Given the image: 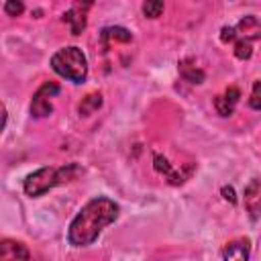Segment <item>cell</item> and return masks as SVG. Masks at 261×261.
<instances>
[{
  "instance_id": "6da1fadb",
  "label": "cell",
  "mask_w": 261,
  "mask_h": 261,
  "mask_svg": "<svg viewBox=\"0 0 261 261\" xmlns=\"http://www.w3.org/2000/svg\"><path fill=\"white\" fill-rule=\"evenodd\" d=\"M118 218V204L110 198H94L90 200L69 222L67 241L73 247H88L92 245L100 232Z\"/></svg>"
},
{
  "instance_id": "7a4b0ae2",
  "label": "cell",
  "mask_w": 261,
  "mask_h": 261,
  "mask_svg": "<svg viewBox=\"0 0 261 261\" xmlns=\"http://www.w3.org/2000/svg\"><path fill=\"white\" fill-rule=\"evenodd\" d=\"M77 173H80V167L75 163H67V165H61V167H41V169L27 175V179L22 184V190H24L27 196L37 198V196H43L45 192L53 190L59 184L75 179Z\"/></svg>"
},
{
  "instance_id": "3957f363",
  "label": "cell",
  "mask_w": 261,
  "mask_h": 261,
  "mask_svg": "<svg viewBox=\"0 0 261 261\" xmlns=\"http://www.w3.org/2000/svg\"><path fill=\"white\" fill-rule=\"evenodd\" d=\"M51 67L57 75L73 82V84H84L88 77V59L84 51L75 45L63 47L51 55Z\"/></svg>"
},
{
  "instance_id": "277c9868",
  "label": "cell",
  "mask_w": 261,
  "mask_h": 261,
  "mask_svg": "<svg viewBox=\"0 0 261 261\" xmlns=\"http://www.w3.org/2000/svg\"><path fill=\"white\" fill-rule=\"evenodd\" d=\"M59 94V86L55 82H47L43 84L35 94H33V100H31V114L35 118H45L53 112V106H51V98Z\"/></svg>"
},
{
  "instance_id": "5b68a950",
  "label": "cell",
  "mask_w": 261,
  "mask_h": 261,
  "mask_svg": "<svg viewBox=\"0 0 261 261\" xmlns=\"http://www.w3.org/2000/svg\"><path fill=\"white\" fill-rule=\"evenodd\" d=\"M243 204L251 220L261 218V177H253L243 192Z\"/></svg>"
},
{
  "instance_id": "8992f818",
  "label": "cell",
  "mask_w": 261,
  "mask_h": 261,
  "mask_svg": "<svg viewBox=\"0 0 261 261\" xmlns=\"http://www.w3.org/2000/svg\"><path fill=\"white\" fill-rule=\"evenodd\" d=\"M0 261H31L29 249L14 239H2L0 243Z\"/></svg>"
},
{
  "instance_id": "52a82bcc",
  "label": "cell",
  "mask_w": 261,
  "mask_h": 261,
  "mask_svg": "<svg viewBox=\"0 0 261 261\" xmlns=\"http://www.w3.org/2000/svg\"><path fill=\"white\" fill-rule=\"evenodd\" d=\"M239 98H241V90L230 86L228 90H224L220 96L214 98V106L218 110L220 116H230L234 112V106L239 104Z\"/></svg>"
},
{
  "instance_id": "ba28073f",
  "label": "cell",
  "mask_w": 261,
  "mask_h": 261,
  "mask_svg": "<svg viewBox=\"0 0 261 261\" xmlns=\"http://www.w3.org/2000/svg\"><path fill=\"white\" fill-rule=\"evenodd\" d=\"M251 245L247 239H234L222 249V261H249Z\"/></svg>"
},
{
  "instance_id": "9c48e42d",
  "label": "cell",
  "mask_w": 261,
  "mask_h": 261,
  "mask_svg": "<svg viewBox=\"0 0 261 261\" xmlns=\"http://www.w3.org/2000/svg\"><path fill=\"white\" fill-rule=\"evenodd\" d=\"M63 22L69 27L71 35H82V31L86 29V14L80 6H73L63 14Z\"/></svg>"
},
{
  "instance_id": "30bf717a",
  "label": "cell",
  "mask_w": 261,
  "mask_h": 261,
  "mask_svg": "<svg viewBox=\"0 0 261 261\" xmlns=\"http://www.w3.org/2000/svg\"><path fill=\"white\" fill-rule=\"evenodd\" d=\"M179 73H181V77H184L186 82H190V84H202L204 77H206V73H204L200 67H196L192 59H181V61H179Z\"/></svg>"
},
{
  "instance_id": "8fae6325",
  "label": "cell",
  "mask_w": 261,
  "mask_h": 261,
  "mask_svg": "<svg viewBox=\"0 0 261 261\" xmlns=\"http://www.w3.org/2000/svg\"><path fill=\"white\" fill-rule=\"evenodd\" d=\"M122 41V43H128L130 39H133V35L126 31V29H122V27H108V29H104L102 31V41Z\"/></svg>"
},
{
  "instance_id": "7c38bea8",
  "label": "cell",
  "mask_w": 261,
  "mask_h": 261,
  "mask_svg": "<svg viewBox=\"0 0 261 261\" xmlns=\"http://www.w3.org/2000/svg\"><path fill=\"white\" fill-rule=\"evenodd\" d=\"M100 106H102V96H100V94H90V96H86L84 102L80 104V114L88 116V114H92L94 110H98Z\"/></svg>"
},
{
  "instance_id": "4fadbf2b",
  "label": "cell",
  "mask_w": 261,
  "mask_h": 261,
  "mask_svg": "<svg viewBox=\"0 0 261 261\" xmlns=\"http://www.w3.org/2000/svg\"><path fill=\"white\" fill-rule=\"evenodd\" d=\"M251 53H253L251 41H245V39H237V41H234V55H237L239 59H249Z\"/></svg>"
},
{
  "instance_id": "5bb4252c",
  "label": "cell",
  "mask_w": 261,
  "mask_h": 261,
  "mask_svg": "<svg viewBox=\"0 0 261 261\" xmlns=\"http://www.w3.org/2000/svg\"><path fill=\"white\" fill-rule=\"evenodd\" d=\"M161 12H163V2L151 0V2H145L143 4V14L147 18H157V16H161Z\"/></svg>"
},
{
  "instance_id": "9a60e30c",
  "label": "cell",
  "mask_w": 261,
  "mask_h": 261,
  "mask_svg": "<svg viewBox=\"0 0 261 261\" xmlns=\"http://www.w3.org/2000/svg\"><path fill=\"white\" fill-rule=\"evenodd\" d=\"M249 106L253 110H261V80H257L253 84V92H251V98H249Z\"/></svg>"
},
{
  "instance_id": "2e32d148",
  "label": "cell",
  "mask_w": 261,
  "mask_h": 261,
  "mask_svg": "<svg viewBox=\"0 0 261 261\" xmlns=\"http://www.w3.org/2000/svg\"><path fill=\"white\" fill-rule=\"evenodd\" d=\"M22 10H24L22 2H14V0H8V2H4V12H6L8 16H18Z\"/></svg>"
},
{
  "instance_id": "e0dca14e",
  "label": "cell",
  "mask_w": 261,
  "mask_h": 261,
  "mask_svg": "<svg viewBox=\"0 0 261 261\" xmlns=\"http://www.w3.org/2000/svg\"><path fill=\"white\" fill-rule=\"evenodd\" d=\"M222 194H224V200H230V202H234V192H232V188H222Z\"/></svg>"
}]
</instances>
